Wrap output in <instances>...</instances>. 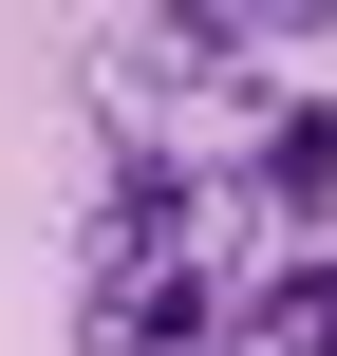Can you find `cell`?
<instances>
[{
	"label": "cell",
	"instance_id": "6da1fadb",
	"mask_svg": "<svg viewBox=\"0 0 337 356\" xmlns=\"http://www.w3.org/2000/svg\"><path fill=\"white\" fill-rule=\"evenodd\" d=\"M225 169H244V207H263L281 244H319V225H337V94H281Z\"/></svg>",
	"mask_w": 337,
	"mask_h": 356
}]
</instances>
